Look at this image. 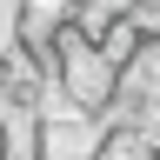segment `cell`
Wrapping results in <instances>:
<instances>
[{
    "label": "cell",
    "mask_w": 160,
    "mask_h": 160,
    "mask_svg": "<svg viewBox=\"0 0 160 160\" xmlns=\"http://www.w3.org/2000/svg\"><path fill=\"white\" fill-rule=\"evenodd\" d=\"M93 160H153V140H147V127H133V120H107Z\"/></svg>",
    "instance_id": "2"
},
{
    "label": "cell",
    "mask_w": 160,
    "mask_h": 160,
    "mask_svg": "<svg viewBox=\"0 0 160 160\" xmlns=\"http://www.w3.org/2000/svg\"><path fill=\"white\" fill-rule=\"evenodd\" d=\"M47 67V80H53V93H60V107L67 113H80V120H100L107 127L113 120V93H120V67L107 60V47H93L87 33H60V47L40 60Z\"/></svg>",
    "instance_id": "1"
}]
</instances>
